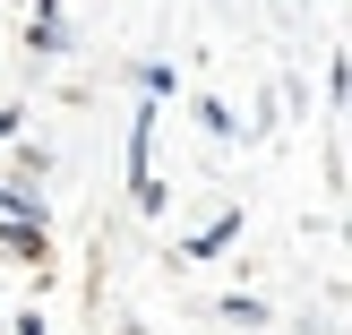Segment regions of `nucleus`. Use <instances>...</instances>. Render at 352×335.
<instances>
[{
    "label": "nucleus",
    "mask_w": 352,
    "mask_h": 335,
    "mask_svg": "<svg viewBox=\"0 0 352 335\" xmlns=\"http://www.w3.org/2000/svg\"><path fill=\"white\" fill-rule=\"evenodd\" d=\"M17 335H43V327H34V318H17Z\"/></svg>",
    "instance_id": "obj_2"
},
{
    "label": "nucleus",
    "mask_w": 352,
    "mask_h": 335,
    "mask_svg": "<svg viewBox=\"0 0 352 335\" xmlns=\"http://www.w3.org/2000/svg\"><path fill=\"white\" fill-rule=\"evenodd\" d=\"M232 233H241V215H215V224H206L198 241H189V258H215V250H223V241H232Z\"/></svg>",
    "instance_id": "obj_1"
}]
</instances>
